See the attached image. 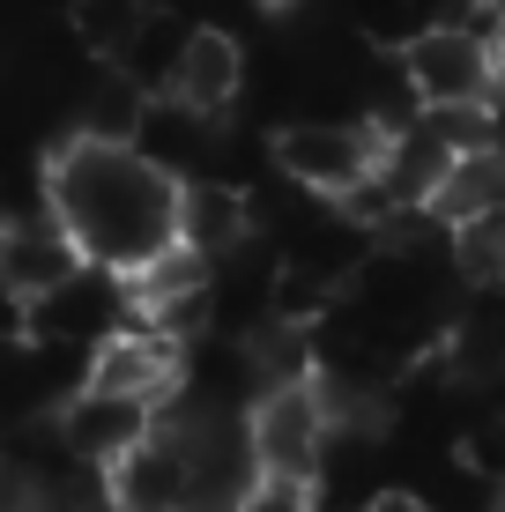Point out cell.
<instances>
[{
	"mask_svg": "<svg viewBox=\"0 0 505 512\" xmlns=\"http://www.w3.org/2000/svg\"><path fill=\"white\" fill-rule=\"evenodd\" d=\"M171 193L179 179L156 171L134 141H97V134H67L45 156V208L82 260L127 275L142 268L156 245H171Z\"/></svg>",
	"mask_w": 505,
	"mask_h": 512,
	"instance_id": "cell-1",
	"label": "cell"
},
{
	"mask_svg": "<svg viewBox=\"0 0 505 512\" xmlns=\"http://www.w3.org/2000/svg\"><path fill=\"white\" fill-rule=\"evenodd\" d=\"M379 141H387L379 119L320 112V119H290L283 134H268V164L298 193H312V201H335V193H350L379 164Z\"/></svg>",
	"mask_w": 505,
	"mask_h": 512,
	"instance_id": "cell-2",
	"label": "cell"
},
{
	"mask_svg": "<svg viewBox=\"0 0 505 512\" xmlns=\"http://www.w3.org/2000/svg\"><path fill=\"white\" fill-rule=\"evenodd\" d=\"M246 446L260 475H290V483H312L327 446V409H320V386L305 379H268L246 401Z\"/></svg>",
	"mask_w": 505,
	"mask_h": 512,
	"instance_id": "cell-3",
	"label": "cell"
},
{
	"mask_svg": "<svg viewBox=\"0 0 505 512\" xmlns=\"http://www.w3.org/2000/svg\"><path fill=\"white\" fill-rule=\"evenodd\" d=\"M402 90L416 104H483L491 90V38H476L468 23H424L402 38Z\"/></svg>",
	"mask_w": 505,
	"mask_h": 512,
	"instance_id": "cell-4",
	"label": "cell"
},
{
	"mask_svg": "<svg viewBox=\"0 0 505 512\" xmlns=\"http://www.w3.org/2000/svg\"><path fill=\"white\" fill-rule=\"evenodd\" d=\"M127 320V282L97 260H82L75 275H60L52 290L23 297V334L30 342H75V349H97L104 334Z\"/></svg>",
	"mask_w": 505,
	"mask_h": 512,
	"instance_id": "cell-5",
	"label": "cell"
},
{
	"mask_svg": "<svg viewBox=\"0 0 505 512\" xmlns=\"http://www.w3.org/2000/svg\"><path fill=\"white\" fill-rule=\"evenodd\" d=\"M149 423H156V401H142V394H112V386H90V379H82L75 394L52 409V431H60V446L75 453V461H90V468H112L127 446H142Z\"/></svg>",
	"mask_w": 505,
	"mask_h": 512,
	"instance_id": "cell-6",
	"label": "cell"
},
{
	"mask_svg": "<svg viewBox=\"0 0 505 512\" xmlns=\"http://www.w3.org/2000/svg\"><path fill=\"white\" fill-rule=\"evenodd\" d=\"M171 238L194 245V253H231V245L253 238V186H231V179H179L171 193Z\"/></svg>",
	"mask_w": 505,
	"mask_h": 512,
	"instance_id": "cell-7",
	"label": "cell"
},
{
	"mask_svg": "<svg viewBox=\"0 0 505 512\" xmlns=\"http://www.w3.org/2000/svg\"><path fill=\"white\" fill-rule=\"evenodd\" d=\"M164 97H179V104H194V112L223 119L238 97H246V45H238L231 30H186Z\"/></svg>",
	"mask_w": 505,
	"mask_h": 512,
	"instance_id": "cell-8",
	"label": "cell"
},
{
	"mask_svg": "<svg viewBox=\"0 0 505 512\" xmlns=\"http://www.w3.org/2000/svg\"><path fill=\"white\" fill-rule=\"evenodd\" d=\"M75 268H82V253H75V238L52 223V208L8 216V238H0V290L38 297V290H52V282L75 275Z\"/></svg>",
	"mask_w": 505,
	"mask_h": 512,
	"instance_id": "cell-9",
	"label": "cell"
},
{
	"mask_svg": "<svg viewBox=\"0 0 505 512\" xmlns=\"http://www.w3.org/2000/svg\"><path fill=\"white\" fill-rule=\"evenodd\" d=\"M431 216L468 223V216H505V149H461L431 186Z\"/></svg>",
	"mask_w": 505,
	"mask_h": 512,
	"instance_id": "cell-10",
	"label": "cell"
},
{
	"mask_svg": "<svg viewBox=\"0 0 505 512\" xmlns=\"http://www.w3.org/2000/svg\"><path fill=\"white\" fill-rule=\"evenodd\" d=\"M142 112H149V90L127 75V67L97 60V67H90V90H82V127H75V134H97V141H134Z\"/></svg>",
	"mask_w": 505,
	"mask_h": 512,
	"instance_id": "cell-11",
	"label": "cell"
},
{
	"mask_svg": "<svg viewBox=\"0 0 505 512\" xmlns=\"http://www.w3.org/2000/svg\"><path fill=\"white\" fill-rule=\"evenodd\" d=\"M142 15H149V0H75L67 23H75V45L90 52V60H119L127 38L142 30Z\"/></svg>",
	"mask_w": 505,
	"mask_h": 512,
	"instance_id": "cell-12",
	"label": "cell"
},
{
	"mask_svg": "<svg viewBox=\"0 0 505 512\" xmlns=\"http://www.w3.org/2000/svg\"><path fill=\"white\" fill-rule=\"evenodd\" d=\"M424 505L431 512H491L498 505V483H491V475H476L461 453H439V490H431Z\"/></svg>",
	"mask_w": 505,
	"mask_h": 512,
	"instance_id": "cell-13",
	"label": "cell"
},
{
	"mask_svg": "<svg viewBox=\"0 0 505 512\" xmlns=\"http://www.w3.org/2000/svg\"><path fill=\"white\" fill-rule=\"evenodd\" d=\"M454 453L476 475H491V483H505V416L498 409H483L476 423H461V438H454Z\"/></svg>",
	"mask_w": 505,
	"mask_h": 512,
	"instance_id": "cell-14",
	"label": "cell"
},
{
	"mask_svg": "<svg viewBox=\"0 0 505 512\" xmlns=\"http://www.w3.org/2000/svg\"><path fill=\"white\" fill-rule=\"evenodd\" d=\"M238 512H312V483H290V475H253Z\"/></svg>",
	"mask_w": 505,
	"mask_h": 512,
	"instance_id": "cell-15",
	"label": "cell"
},
{
	"mask_svg": "<svg viewBox=\"0 0 505 512\" xmlns=\"http://www.w3.org/2000/svg\"><path fill=\"white\" fill-rule=\"evenodd\" d=\"M364 512H431V505H424V490H379Z\"/></svg>",
	"mask_w": 505,
	"mask_h": 512,
	"instance_id": "cell-16",
	"label": "cell"
},
{
	"mask_svg": "<svg viewBox=\"0 0 505 512\" xmlns=\"http://www.w3.org/2000/svg\"><path fill=\"white\" fill-rule=\"evenodd\" d=\"M491 512H505V483H498V505H491Z\"/></svg>",
	"mask_w": 505,
	"mask_h": 512,
	"instance_id": "cell-17",
	"label": "cell"
},
{
	"mask_svg": "<svg viewBox=\"0 0 505 512\" xmlns=\"http://www.w3.org/2000/svg\"><path fill=\"white\" fill-rule=\"evenodd\" d=\"M0 238H8V208H0Z\"/></svg>",
	"mask_w": 505,
	"mask_h": 512,
	"instance_id": "cell-18",
	"label": "cell"
}]
</instances>
